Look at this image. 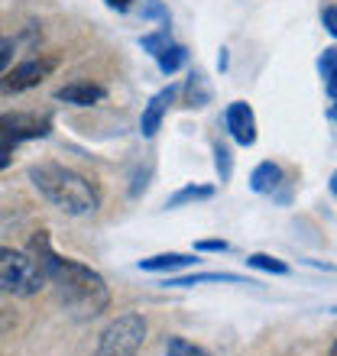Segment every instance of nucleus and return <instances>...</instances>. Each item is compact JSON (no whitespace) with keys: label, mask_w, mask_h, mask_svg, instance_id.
I'll use <instances>...</instances> for the list:
<instances>
[{"label":"nucleus","mask_w":337,"mask_h":356,"mask_svg":"<svg viewBox=\"0 0 337 356\" xmlns=\"http://www.w3.org/2000/svg\"><path fill=\"white\" fill-rule=\"evenodd\" d=\"M29 253H33V259H36L42 275H46V285H52L58 291V298H62L65 308H72L81 318H94V314H101L107 308V301H111L107 282L91 266L68 259V256H58L52 250V240H49L46 230L33 234Z\"/></svg>","instance_id":"obj_1"},{"label":"nucleus","mask_w":337,"mask_h":356,"mask_svg":"<svg viewBox=\"0 0 337 356\" xmlns=\"http://www.w3.org/2000/svg\"><path fill=\"white\" fill-rule=\"evenodd\" d=\"M29 181L36 185V191L46 201L65 211L72 217H88L101 207V191L78 172L58 165V162H39L29 169Z\"/></svg>","instance_id":"obj_2"},{"label":"nucleus","mask_w":337,"mask_h":356,"mask_svg":"<svg viewBox=\"0 0 337 356\" xmlns=\"http://www.w3.org/2000/svg\"><path fill=\"white\" fill-rule=\"evenodd\" d=\"M39 289H46V275L33 259V253L0 246V291L3 295H17V298H29Z\"/></svg>","instance_id":"obj_3"},{"label":"nucleus","mask_w":337,"mask_h":356,"mask_svg":"<svg viewBox=\"0 0 337 356\" xmlns=\"http://www.w3.org/2000/svg\"><path fill=\"white\" fill-rule=\"evenodd\" d=\"M52 130V120L46 113H26L13 111L0 117V169H7L13 159V149L23 146L26 140H42Z\"/></svg>","instance_id":"obj_4"},{"label":"nucleus","mask_w":337,"mask_h":356,"mask_svg":"<svg viewBox=\"0 0 337 356\" xmlns=\"http://www.w3.org/2000/svg\"><path fill=\"white\" fill-rule=\"evenodd\" d=\"M146 340V321L140 314H120L101 334L97 356H136Z\"/></svg>","instance_id":"obj_5"},{"label":"nucleus","mask_w":337,"mask_h":356,"mask_svg":"<svg viewBox=\"0 0 337 356\" xmlns=\"http://www.w3.org/2000/svg\"><path fill=\"white\" fill-rule=\"evenodd\" d=\"M52 68H56V58H26V62H19V65L10 68L7 78L0 81V88L7 94L29 91V88H36Z\"/></svg>","instance_id":"obj_6"},{"label":"nucleus","mask_w":337,"mask_h":356,"mask_svg":"<svg viewBox=\"0 0 337 356\" xmlns=\"http://www.w3.org/2000/svg\"><path fill=\"white\" fill-rule=\"evenodd\" d=\"M224 127L234 136V143H240V146H253L256 143V113H253V107L246 101L227 104Z\"/></svg>","instance_id":"obj_7"},{"label":"nucleus","mask_w":337,"mask_h":356,"mask_svg":"<svg viewBox=\"0 0 337 356\" xmlns=\"http://www.w3.org/2000/svg\"><path fill=\"white\" fill-rule=\"evenodd\" d=\"M172 97H175V88H166V91H159L150 104H146V107H143L140 133L146 136V140H152V136L159 133L162 117H166V111H168V104H172Z\"/></svg>","instance_id":"obj_8"},{"label":"nucleus","mask_w":337,"mask_h":356,"mask_svg":"<svg viewBox=\"0 0 337 356\" xmlns=\"http://www.w3.org/2000/svg\"><path fill=\"white\" fill-rule=\"evenodd\" d=\"M104 94L107 91L101 85H94V81H72V85L58 88L56 97L65 104H75V107H91V104L104 101Z\"/></svg>","instance_id":"obj_9"},{"label":"nucleus","mask_w":337,"mask_h":356,"mask_svg":"<svg viewBox=\"0 0 337 356\" xmlns=\"http://www.w3.org/2000/svg\"><path fill=\"white\" fill-rule=\"evenodd\" d=\"M198 259L191 253H159V256H150V259H140V269L143 272H175V269H188L195 266Z\"/></svg>","instance_id":"obj_10"},{"label":"nucleus","mask_w":337,"mask_h":356,"mask_svg":"<svg viewBox=\"0 0 337 356\" xmlns=\"http://www.w3.org/2000/svg\"><path fill=\"white\" fill-rule=\"evenodd\" d=\"M279 181H282V169L276 162H260L250 175V188L256 195H272L279 188Z\"/></svg>","instance_id":"obj_11"},{"label":"nucleus","mask_w":337,"mask_h":356,"mask_svg":"<svg viewBox=\"0 0 337 356\" xmlns=\"http://www.w3.org/2000/svg\"><path fill=\"white\" fill-rule=\"evenodd\" d=\"M205 282H234V285H253L250 279L237 275V272H198V275H185V279H166L172 289H188V285H205Z\"/></svg>","instance_id":"obj_12"},{"label":"nucleus","mask_w":337,"mask_h":356,"mask_svg":"<svg viewBox=\"0 0 337 356\" xmlns=\"http://www.w3.org/2000/svg\"><path fill=\"white\" fill-rule=\"evenodd\" d=\"M318 72L324 78V91H328L331 101H337V46L324 49L318 58Z\"/></svg>","instance_id":"obj_13"},{"label":"nucleus","mask_w":337,"mask_h":356,"mask_svg":"<svg viewBox=\"0 0 337 356\" xmlns=\"http://www.w3.org/2000/svg\"><path fill=\"white\" fill-rule=\"evenodd\" d=\"M156 62H159V72H162V75H175L178 68L188 62V49L185 46H175V42H168L159 56H156Z\"/></svg>","instance_id":"obj_14"},{"label":"nucleus","mask_w":337,"mask_h":356,"mask_svg":"<svg viewBox=\"0 0 337 356\" xmlns=\"http://www.w3.org/2000/svg\"><path fill=\"white\" fill-rule=\"evenodd\" d=\"M211 101V88H207L205 75L201 72H191L188 75V85H185V104L188 107H205Z\"/></svg>","instance_id":"obj_15"},{"label":"nucleus","mask_w":337,"mask_h":356,"mask_svg":"<svg viewBox=\"0 0 337 356\" xmlns=\"http://www.w3.org/2000/svg\"><path fill=\"white\" fill-rule=\"evenodd\" d=\"M207 197H214V188L211 185H188L168 197L166 207H182V204H191V201H207Z\"/></svg>","instance_id":"obj_16"},{"label":"nucleus","mask_w":337,"mask_h":356,"mask_svg":"<svg viewBox=\"0 0 337 356\" xmlns=\"http://www.w3.org/2000/svg\"><path fill=\"white\" fill-rule=\"evenodd\" d=\"M246 266H253V269L260 272H269V275H289V263H282V259H276V256L269 253H250L246 256Z\"/></svg>","instance_id":"obj_17"},{"label":"nucleus","mask_w":337,"mask_h":356,"mask_svg":"<svg viewBox=\"0 0 337 356\" xmlns=\"http://www.w3.org/2000/svg\"><path fill=\"white\" fill-rule=\"evenodd\" d=\"M166 356H211V353H207L205 347L191 343V340H185V337H168Z\"/></svg>","instance_id":"obj_18"},{"label":"nucleus","mask_w":337,"mask_h":356,"mask_svg":"<svg viewBox=\"0 0 337 356\" xmlns=\"http://www.w3.org/2000/svg\"><path fill=\"white\" fill-rule=\"evenodd\" d=\"M214 169L221 175V181H230V172H234V156L224 143H214Z\"/></svg>","instance_id":"obj_19"},{"label":"nucleus","mask_w":337,"mask_h":356,"mask_svg":"<svg viewBox=\"0 0 337 356\" xmlns=\"http://www.w3.org/2000/svg\"><path fill=\"white\" fill-rule=\"evenodd\" d=\"M168 42H172V39H168V26H162L159 33H150V36H143V39H140V46L146 49L150 56H159V52L168 46Z\"/></svg>","instance_id":"obj_20"},{"label":"nucleus","mask_w":337,"mask_h":356,"mask_svg":"<svg viewBox=\"0 0 337 356\" xmlns=\"http://www.w3.org/2000/svg\"><path fill=\"white\" fill-rule=\"evenodd\" d=\"M143 19H159L168 26V10L162 7V0H143Z\"/></svg>","instance_id":"obj_21"},{"label":"nucleus","mask_w":337,"mask_h":356,"mask_svg":"<svg viewBox=\"0 0 337 356\" xmlns=\"http://www.w3.org/2000/svg\"><path fill=\"white\" fill-rule=\"evenodd\" d=\"M230 243L227 240H198L195 243V253H227Z\"/></svg>","instance_id":"obj_22"},{"label":"nucleus","mask_w":337,"mask_h":356,"mask_svg":"<svg viewBox=\"0 0 337 356\" xmlns=\"http://www.w3.org/2000/svg\"><path fill=\"white\" fill-rule=\"evenodd\" d=\"M321 23H324V29L337 39V3H331V7L321 10Z\"/></svg>","instance_id":"obj_23"},{"label":"nucleus","mask_w":337,"mask_h":356,"mask_svg":"<svg viewBox=\"0 0 337 356\" xmlns=\"http://www.w3.org/2000/svg\"><path fill=\"white\" fill-rule=\"evenodd\" d=\"M10 62H13V39L0 36V72H7Z\"/></svg>","instance_id":"obj_24"},{"label":"nucleus","mask_w":337,"mask_h":356,"mask_svg":"<svg viewBox=\"0 0 337 356\" xmlns=\"http://www.w3.org/2000/svg\"><path fill=\"white\" fill-rule=\"evenodd\" d=\"M104 3H107V7H111V10H120V13H127V10H130V3H133V0H104Z\"/></svg>","instance_id":"obj_25"},{"label":"nucleus","mask_w":337,"mask_h":356,"mask_svg":"<svg viewBox=\"0 0 337 356\" xmlns=\"http://www.w3.org/2000/svg\"><path fill=\"white\" fill-rule=\"evenodd\" d=\"M331 195L337 197V172H334V175H331Z\"/></svg>","instance_id":"obj_26"},{"label":"nucleus","mask_w":337,"mask_h":356,"mask_svg":"<svg viewBox=\"0 0 337 356\" xmlns=\"http://www.w3.org/2000/svg\"><path fill=\"white\" fill-rule=\"evenodd\" d=\"M328 356H337V340H334V347H331V353Z\"/></svg>","instance_id":"obj_27"},{"label":"nucleus","mask_w":337,"mask_h":356,"mask_svg":"<svg viewBox=\"0 0 337 356\" xmlns=\"http://www.w3.org/2000/svg\"><path fill=\"white\" fill-rule=\"evenodd\" d=\"M94 356H97V353H94Z\"/></svg>","instance_id":"obj_28"}]
</instances>
